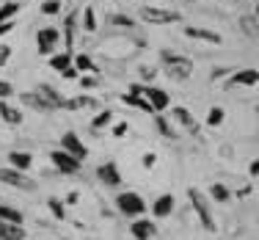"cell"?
<instances>
[{"instance_id":"3","label":"cell","mask_w":259,"mask_h":240,"mask_svg":"<svg viewBox=\"0 0 259 240\" xmlns=\"http://www.w3.org/2000/svg\"><path fill=\"white\" fill-rule=\"evenodd\" d=\"M188 199H190V207L196 210V215H199V221L204 224V229H207V232H215V229H218V224H215V218H212V210H209L204 193H201L199 188H190V190H188Z\"/></svg>"},{"instance_id":"19","label":"cell","mask_w":259,"mask_h":240,"mask_svg":"<svg viewBox=\"0 0 259 240\" xmlns=\"http://www.w3.org/2000/svg\"><path fill=\"white\" fill-rule=\"evenodd\" d=\"M0 240H25V229H22V224L0 221Z\"/></svg>"},{"instance_id":"9","label":"cell","mask_w":259,"mask_h":240,"mask_svg":"<svg viewBox=\"0 0 259 240\" xmlns=\"http://www.w3.org/2000/svg\"><path fill=\"white\" fill-rule=\"evenodd\" d=\"M36 42H39V53L50 55L61 42V30L58 28H39L36 30Z\"/></svg>"},{"instance_id":"14","label":"cell","mask_w":259,"mask_h":240,"mask_svg":"<svg viewBox=\"0 0 259 240\" xmlns=\"http://www.w3.org/2000/svg\"><path fill=\"white\" fill-rule=\"evenodd\" d=\"M36 91H39V94H41V100L47 102V108H50V110H61V108H64V100H66V97H61L58 91L53 89V86L41 83V86H39V89H36Z\"/></svg>"},{"instance_id":"37","label":"cell","mask_w":259,"mask_h":240,"mask_svg":"<svg viewBox=\"0 0 259 240\" xmlns=\"http://www.w3.org/2000/svg\"><path fill=\"white\" fill-rule=\"evenodd\" d=\"M80 83H83V89H97V86H102V80L97 75H89V77H80Z\"/></svg>"},{"instance_id":"29","label":"cell","mask_w":259,"mask_h":240,"mask_svg":"<svg viewBox=\"0 0 259 240\" xmlns=\"http://www.w3.org/2000/svg\"><path fill=\"white\" fill-rule=\"evenodd\" d=\"M110 122H113V110H100V113L91 119V130H102V127H108Z\"/></svg>"},{"instance_id":"4","label":"cell","mask_w":259,"mask_h":240,"mask_svg":"<svg viewBox=\"0 0 259 240\" xmlns=\"http://www.w3.org/2000/svg\"><path fill=\"white\" fill-rule=\"evenodd\" d=\"M116 210L127 215V218H141L146 213V202L138 193H133V190H124V193L116 196Z\"/></svg>"},{"instance_id":"33","label":"cell","mask_w":259,"mask_h":240,"mask_svg":"<svg viewBox=\"0 0 259 240\" xmlns=\"http://www.w3.org/2000/svg\"><path fill=\"white\" fill-rule=\"evenodd\" d=\"M17 11H20V3H3V6H0V22L14 20Z\"/></svg>"},{"instance_id":"16","label":"cell","mask_w":259,"mask_h":240,"mask_svg":"<svg viewBox=\"0 0 259 240\" xmlns=\"http://www.w3.org/2000/svg\"><path fill=\"white\" fill-rule=\"evenodd\" d=\"M0 116H3V122H6V125H11V127H20L22 125V110L14 108L9 100H0Z\"/></svg>"},{"instance_id":"8","label":"cell","mask_w":259,"mask_h":240,"mask_svg":"<svg viewBox=\"0 0 259 240\" xmlns=\"http://www.w3.org/2000/svg\"><path fill=\"white\" fill-rule=\"evenodd\" d=\"M61 149L69 152V155L77 157V160H85V157H89V149H85V144L80 141V135L72 133V130H66L64 135H61Z\"/></svg>"},{"instance_id":"2","label":"cell","mask_w":259,"mask_h":240,"mask_svg":"<svg viewBox=\"0 0 259 240\" xmlns=\"http://www.w3.org/2000/svg\"><path fill=\"white\" fill-rule=\"evenodd\" d=\"M138 17L149 25H171V22H180L182 14L180 11H171V9H160V6H141Z\"/></svg>"},{"instance_id":"43","label":"cell","mask_w":259,"mask_h":240,"mask_svg":"<svg viewBox=\"0 0 259 240\" xmlns=\"http://www.w3.org/2000/svg\"><path fill=\"white\" fill-rule=\"evenodd\" d=\"M11 28H14V20H9V22H0V36L11 33Z\"/></svg>"},{"instance_id":"20","label":"cell","mask_w":259,"mask_h":240,"mask_svg":"<svg viewBox=\"0 0 259 240\" xmlns=\"http://www.w3.org/2000/svg\"><path fill=\"white\" fill-rule=\"evenodd\" d=\"M119 100L124 102L127 108H138V110H144V113H155V110H152V105L144 100V94H133V91H127V94H121Z\"/></svg>"},{"instance_id":"27","label":"cell","mask_w":259,"mask_h":240,"mask_svg":"<svg viewBox=\"0 0 259 240\" xmlns=\"http://www.w3.org/2000/svg\"><path fill=\"white\" fill-rule=\"evenodd\" d=\"M240 28H243L245 36H256V33H259V20H256V14L240 17Z\"/></svg>"},{"instance_id":"25","label":"cell","mask_w":259,"mask_h":240,"mask_svg":"<svg viewBox=\"0 0 259 240\" xmlns=\"http://www.w3.org/2000/svg\"><path fill=\"white\" fill-rule=\"evenodd\" d=\"M72 55L75 53H55V55H50V69L64 72L66 66H72Z\"/></svg>"},{"instance_id":"28","label":"cell","mask_w":259,"mask_h":240,"mask_svg":"<svg viewBox=\"0 0 259 240\" xmlns=\"http://www.w3.org/2000/svg\"><path fill=\"white\" fill-rule=\"evenodd\" d=\"M0 221H9V224H22V213L14 210L11 205H0Z\"/></svg>"},{"instance_id":"30","label":"cell","mask_w":259,"mask_h":240,"mask_svg":"<svg viewBox=\"0 0 259 240\" xmlns=\"http://www.w3.org/2000/svg\"><path fill=\"white\" fill-rule=\"evenodd\" d=\"M83 28H85V33H94V30H97V14H94V6H85V9H83Z\"/></svg>"},{"instance_id":"17","label":"cell","mask_w":259,"mask_h":240,"mask_svg":"<svg viewBox=\"0 0 259 240\" xmlns=\"http://www.w3.org/2000/svg\"><path fill=\"white\" fill-rule=\"evenodd\" d=\"M77 14L80 11H72L69 17H66V22H64V42H66V53H72V47H75V30H77Z\"/></svg>"},{"instance_id":"44","label":"cell","mask_w":259,"mask_h":240,"mask_svg":"<svg viewBox=\"0 0 259 240\" xmlns=\"http://www.w3.org/2000/svg\"><path fill=\"white\" fill-rule=\"evenodd\" d=\"M259 174V160H254V163H251V177H256Z\"/></svg>"},{"instance_id":"26","label":"cell","mask_w":259,"mask_h":240,"mask_svg":"<svg viewBox=\"0 0 259 240\" xmlns=\"http://www.w3.org/2000/svg\"><path fill=\"white\" fill-rule=\"evenodd\" d=\"M209 196H212L215 202H221V205H226V202L232 199V190L224 185V182H212L209 185Z\"/></svg>"},{"instance_id":"34","label":"cell","mask_w":259,"mask_h":240,"mask_svg":"<svg viewBox=\"0 0 259 240\" xmlns=\"http://www.w3.org/2000/svg\"><path fill=\"white\" fill-rule=\"evenodd\" d=\"M61 11V0H45L41 3V14L45 17H53V14H58Z\"/></svg>"},{"instance_id":"6","label":"cell","mask_w":259,"mask_h":240,"mask_svg":"<svg viewBox=\"0 0 259 240\" xmlns=\"http://www.w3.org/2000/svg\"><path fill=\"white\" fill-rule=\"evenodd\" d=\"M141 94H144V100L152 105L155 113H163V110L171 108V94L165 89H157V86H141Z\"/></svg>"},{"instance_id":"31","label":"cell","mask_w":259,"mask_h":240,"mask_svg":"<svg viewBox=\"0 0 259 240\" xmlns=\"http://www.w3.org/2000/svg\"><path fill=\"white\" fill-rule=\"evenodd\" d=\"M47 207H50V213H53V218H58V221H66V207H64V202L61 199H47Z\"/></svg>"},{"instance_id":"1","label":"cell","mask_w":259,"mask_h":240,"mask_svg":"<svg viewBox=\"0 0 259 240\" xmlns=\"http://www.w3.org/2000/svg\"><path fill=\"white\" fill-rule=\"evenodd\" d=\"M160 66L165 69V77L177 80V83H185L193 75V61L185 58V55L171 53V50H160Z\"/></svg>"},{"instance_id":"32","label":"cell","mask_w":259,"mask_h":240,"mask_svg":"<svg viewBox=\"0 0 259 240\" xmlns=\"http://www.w3.org/2000/svg\"><path fill=\"white\" fill-rule=\"evenodd\" d=\"M224 119H226V110L218 108V105H215V108L207 113V125H209V127H221V125H224Z\"/></svg>"},{"instance_id":"22","label":"cell","mask_w":259,"mask_h":240,"mask_svg":"<svg viewBox=\"0 0 259 240\" xmlns=\"http://www.w3.org/2000/svg\"><path fill=\"white\" fill-rule=\"evenodd\" d=\"M9 166L17 171H28L33 166V155L30 152H9Z\"/></svg>"},{"instance_id":"21","label":"cell","mask_w":259,"mask_h":240,"mask_svg":"<svg viewBox=\"0 0 259 240\" xmlns=\"http://www.w3.org/2000/svg\"><path fill=\"white\" fill-rule=\"evenodd\" d=\"M174 122H180L185 130H190V133H199V125H196L193 113H190L188 108H182V105H177V108H174Z\"/></svg>"},{"instance_id":"39","label":"cell","mask_w":259,"mask_h":240,"mask_svg":"<svg viewBox=\"0 0 259 240\" xmlns=\"http://www.w3.org/2000/svg\"><path fill=\"white\" fill-rule=\"evenodd\" d=\"M11 58V47L9 45H0V66H6Z\"/></svg>"},{"instance_id":"18","label":"cell","mask_w":259,"mask_h":240,"mask_svg":"<svg viewBox=\"0 0 259 240\" xmlns=\"http://www.w3.org/2000/svg\"><path fill=\"white\" fill-rule=\"evenodd\" d=\"M20 100H22V105H28V108H33V110H39V113H47V102L41 100V94L39 91H22L20 94Z\"/></svg>"},{"instance_id":"13","label":"cell","mask_w":259,"mask_h":240,"mask_svg":"<svg viewBox=\"0 0 259 240\" xmlns=\"http://www.w3.org/2000/svg\"><path fill=\"white\" fill-rule=\"evenodd\" d=\"M259 83V72L256 69H240L226 80V89H234V86H256Z\"/></svg>"},{"instance_id":"35","label":"cell","mask_w":259,"mask_h":240,"mask_svg":"<svg viewBox=\"0 0 259 240\" xmlns=\"http://www.w3.org/2000/svg\"><path fill=\"white\" fill-rule=\"evenodd\" d=\"M110 22L119 25V28H133L135 25V20H133V17H127V14H110Z\"/></svg>"},{"instance_id":"11","label":"cell","mask_w":259,"mask_h":240,"mask_svg":"<svg viewBox=\"0 0 259 240\" xmlns=\"http://www.w3.org/2000/svg\"><path fill=\"white\" fill-rule=\"evenodd\" d=\"M130 232H133V237L135 240H152L157 235V226H155V221H149V218H133V224H130Z\"/></svg>"},{"instance_id":"40","label":"cell","mask_w":259,"mask_h":240,"mask_svg":"<svg viewBox=\"0 0 259 240\" xmlns=\"http://www.w3.org/2000/svg\"><path fill=\"white\" fill-rule=\"evenodd\" d=\"M61 77H64V80H77V77H80V72L75 69V66H66V69L61 72Z\"/></svg>"},{"instance_id":"10","label":"cell","mask_w":259,"mask_h":240,"mask_svg":"<svg viewBox=\"0 0 259 240\" xmlns=\"http://www.w3.org/2000/svg\"><path fill=\"white\" fill-rule=\"evenodd\" d=\"M97 180L102 182V185H108V188H121V171H119V166L116 163H102V166H97Z\"/></svg>"},{"instance_id":"15","label":"cell","mask_w":259,"mask_h":240,"mask_svg":"<svg viewBox=\"0 0 259 240\" xmlns=\"http://www.w3.org/2000/svg\"><path fill=\"white\" fill-rule=\"evenodd\" d=\"M174 205H177L174 196H171V193H163V196H157V199H155L152 213H155V218H168V215L174 213Z\"/></svg>"},{"instance_id":"5","label":"cell","mask_w":259,"mask_h":240,"mask_svg":"<svg viewBox=\"0 0 259 240\" xmlns=\"http://www.w3.org/2000/svg\"><path fill=\"white\" fill-rule=\"evenodd\" d=\"M0 182H6L9 188H17V190H28L33 193L36 190V180L28 177V171H17V169H0Z\"/></svg>"},{"instance_id":"24","label":"cell","mask_w":259,"mask_h":240,"mask_svg":"<svg viewBox=\"0 0 259 240\" xmlns=\"http://www.w3.org/2000/svg\"><path fill=\"white\" fill-rule=\"evenodd\" d=\"M155 127H157V133L163 135V138H168V141H171V138H177V130H174V125H171V122L165 119L163 113H157V116H155Z\"/></svg>"},{"instance_id":"23","label":"cell","mask_w":259,"mask_h":240,"mask_svg":"<svg viewBox=\"0 0 259 240\" xmlns=\"http://www.w3.org/2000/svg\"><path fill=\"white\" fill-rule=\"evenodd\" d=\"M72 66H75L77 72H91V75H97V66H94V61H91V55H89V53H77V55H72Z\"/></svg>"},{"instance_id":"12","label":"cell","mask_w":259,"mask_h":240,"mask_svg":"<svg viewBox=\"0 0 259 240\" xmlns=\"http://www.w3.org/2000/svg\"><path fill=\"white\" fill-rule=\"evenodd\" d=\"M182 33L188 36V39H199V42H209V45H221V33H215V30L209 28H193V25H185Z\"/></svg>"},{"instance_id":"38","label":"cell","mask_w":259,"mask_h":240,"mask_svg":"<svg viewBox=\"0 0 259 240\" xmlns=\"http://www.w3.org/2000/svg\"><path fill=\"white\" fill-rule=\"evenodd\" d=\"M138 75L144 77V80H152V77L157 75V69H155V66H138Z\"/></svg>"},{"instance_id":"41","label":"cell","mask_w":259,"mask_h":240,"mask_svg":"<svg viewBox=\"0 0 259 240\" xmlns=\"http://www.w3.org/2000/svg\"><path fill=\"white\" fill-rule=\"evenodd\" d=\"M155 160H157V155H155V152H149V155H144V169H152V166H155Z\"/></svg>"},{"instance_id":"7","label":"cell","mask_w":259,"mask_h":240,"mask_svg":"<svg viewBox=\"0 0 259 240\" xmlns=\"http://www.w3.org/2000/svg\"><path fill=\"white\" fill-rule=\"evenodd\" d=\"M50 160H53V166L61 171V174H77V171H80V166H83V160L72 157L69 152H64V149H55V152H50Z\"/></svg>"},{"instance_id":"42","label":"cell","mask_w":259,"mask_h":240,"mask_svg":"<svg viewBox=\"0 0 259 240\" xmlns=\"http://www.w3.org/2000/svg\"><path fill=\"white\" fill-rule=\"evenodd\" d=\"M127 130H130L127 122H121V125H116V127H113V135H119V138H121V135H127Z\"/></svg>"},{"instance_id":"36","label":"cell","mask_w":259,"mask_h":240,"mask_svg":"<svg viewBox=\"0 0 259 240\" xmlns=\"http://www.w3.org/2000/svg\"><path fill=\"white\" fill-rule=\"evenodd\" d=\"M11 94H14V86H11L9 80H3V77H0V100H9Z\"/></svg>"}]
</instances>
